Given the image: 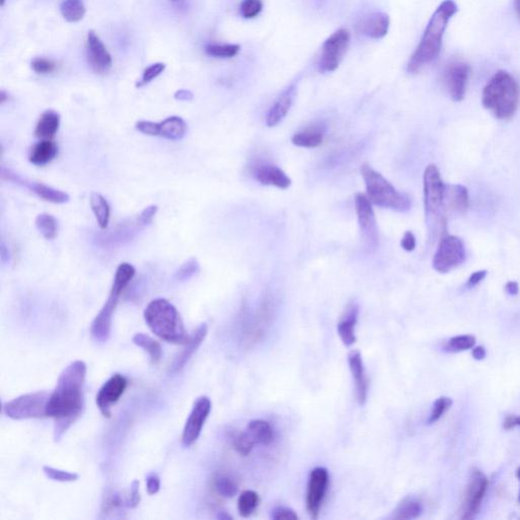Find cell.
Instances as JSON below:
<instances>
[{"instance_id": "obj_1", "label": "cell", "mask_w": 520, "mask_h": 520, "mask_svg": "<svg viewBox=\"0 0 520 520\" xmlns=\"http://www.w3.org/2000/svg\"><path fill=\"white\" fill-rule=\"evenodd\" d=\"M87 365L78 360L61 372L56 387L50 393L46 415L54 420V441L58 442L79 420L85 407Z\"/></svg>"}, {"instance_id": "obj_2", "label": "cell", "mask_w": 520, "mask_h": 520, "mask_svg": "<svg viewBox=\"0 0 520 520\" xmlns=\"http://www.w3.org/2000/svg\"><path fill=\"white\" fill-rule=\"evenodd\" d=\"M457 10V4L453 0H444L436 8L420 44L407 63V70L409 74H416L437 58L441 51L445 31Z\"/></svg>"}, {"instance_id": "obj_3", "label": "cell", "mask_w": 520, "mask_h": 520, "mask_svg": "<svg viewBox=\"0 0 520 520\" xmlns=\"http://www.w3.org/2000/svg\"><path fill=\"white\" fill-rule=\"evenodd\" d=\"M482 105L500 120H508L517 113L520 103V86L506 70L496 72L482 91Z\"/></svg>"}, {"instance_id": "obj_4", "label": "cell", "mask_w": 520, "mask_h": 520, "mask_svg": "<svg viewBox=\"0 0 520 520\" xmlns=\"http://www.w3.org/2000/svg\"><path fill=\"white\" fill-rule=\"evenodd\" d=\"M143 317L153 334L167 343L185 345L190 339L179 312L168 300L158 298L149 302Z\"/></svg>"}, {"instance_id": "obj_5", "label": "cell", "mask_w": 520, "mask_h": 520, "mask_svg": "<svg viewBox=\"0 0 520 520\" xmlns=\"http://www.w3.org/2000/svg\"><path fill=\"white\" fill-rule=\"evenodd\" d=\"M361 174L364 179L368 198L372 204L380 208L393 209L400 213L409 211L412 206L411 200L407 195L400 193L380 173L369 165L365 164L361 168Z\"/></svg>"}, {"instance_id": "obj_6", "label": "cell", "mask_w": 520, "mask_h": 520, "mask_svg": "<svg viewBox=\"0 0 520 520\" xmlns=\"http://www.w3.org/2000/svg\"><path fill=\"white\" fill-rule=\"evenodd\" d=\"M445 193L446 184L443 182L436 165H429L424 173V204L427 221L430 225L439 224L444 228Z\"/></svg>"}, {"instance_id": "obj_7", "label": "cell", "mask_w": 520, "mask_h": 520, "mask_svg": "<svg viewBox=\"0 0 520 520\" xmlns=\"http://www.w3.org/2000/svg\"><path fill=\"white\" fill-rule=\"evenodd\" d=\"M49 396L47 391L23 394L4 403L3 413L13 420L45 418Z\"/></svg>"}, {"instance_id": "obj_8", "label": "cell", "mask_w": 520, "mask_h": 520, "mask_svg": "<svg viewBox=\"0 0 520 520\" xmlns=\"http://www.w3.org/2000/svg\"><path fill=\"white\" fill-rule=\"evenodd\" d=\"M466 259L464 242L457 236L445 235L434 254L433 268L440 273H450L462 266Z\"/></svg>"}, {"instance_id": "obj_9", "label": "cell", "mask_w": 520, "mask_h": 520, "mask_svg": "<svg viewBox=\"0 0 520 520\" xmlns=\"http://www.w3.org/2000/svg\"><path fill=\"white\" fill-rule=\"evenodd\" d=\"M350 40L351 35L347 29H339L325 40L321 48L318 63L320 72L325 74L334 72L339 67L343 55L349 48Z\"/></svg>"}, {"instance_id": "obj_10", "label": "cell", "mask_w": 520, "mask_h": 520, "mask_svg": "<svg viewBox=\"0 0 520 520\" xmlns=\"http://www.w3.org/2000/svg\"><path fill=\"white\" fill-rule=\"evenodd\" d=\"M488 487L489 480L486 475L480 469H471L464 503L460 509V519L471 520L477 517Z\"/></svg>"}, {"instance_id": "obj_11", "label": "cell", "mask_w": 520, "mask_h": 520, "mask_svg": "<svg viewBox=\"0 0 520 520\" xmlns=\"http://www.w3.org/2000/svg\"><path fill=\"white\" fill-rule=\"evenodd\" d=\"M371 204L368 196L362 193H358L355 197V208L365 247L369 252H374L378 246V229Z\"/></svg>"}, {"instance_id": "obj_12", "label": "cell", "mask_w": 520, "mask_h": 520, "mask_svg": "<svg viewBox=\"0 0 520 520\" xmlns=\"http://www.w3.org/2000/svg\"><path fill=\"white\" fill-rule=\"evenodd\" d=\"M330 484L328 471L323 466L313 469L308 480L307 494H306V506L310 517L317 519L323 507L326 492Z\"/></svg>"}, {"instance_id": "obj_13", "label": "cell", "mask_w": 520, "mask_h": 520, "mask_svg": "<svg viewBox=\"0 0 520 520\" xmlns=\"http://www.w3.org/2000/svg\"><path fill=\"white\" fill-rule=\"evenodd\" d=\"M211 411V402L208 396H200L195 400L188 419L185 423L182 433V444L184 447H190L200 438Z\"/></svg>"}, {"instance_id": "obj_14", "label": "cell", "mask_w": 520, "mask_h": 520, "mask_svg": "<svg viewBox=\"0 0 520 520\" xmlns=\"http://www.w3.org/2000/svg\"><path fill=\"white\" fill-rule=\"evenodd\" d=\"M1 177L6 181L25 187L45 202L56 204H63L70 202V195L65 191L53 188L51 186L44 184V183L30 181V180L22 177L21 175L12 171V170L4 168V167H2L1 169Z\"/></svg>"}, {"instance_id": "obj_15", "label": "cell", "mask_w": 520, "mask_h": 520, "mask_svg": "<svg viewBox=\"0 0 520 520\" xmlns=\"http://www.w3.org/2000/svg\"><path fill=\"white\" fill-rule=\"evenodd\" d=\"M471 74V66L464 61H453L445 68L443 72V79H444L447 91L455 102H460L466 97V87H468Z\"/></svg>"}, {"instance_id": "obj_16", "label": "cell", "mask_w": 520, "mask_h": 520, "mask_svg": "<svg viewBox=\"0 0 520 520\" xmlns=\"http://www.w3.org/2000/svg\"><path fill=\"white\" fill-rule=\"evenodd\" d=\"M129 381L121 375L114 374L102 385L97 393L96 403L99 411L105 418H111V409L120 400L127 389Z\"/></svg>"}, {"instance_id": "obj_17", "label": "cell", "mask_w": 520, "mask_h": 520, "mask_svg": "<svg viewBox=\"0 0 520 520\" xmlns=\"http://www.w3.org/2000/svg\"><path fill=\"white\" fill-rule=\"evenodd\" d=\"M120 295L110 292L109 298L95 317L91 325L92 338L98 343H106L110 338L114 313Z\"/></svg>"}, {"instance_id": "obj_18", "label": "cell", "mask_w": 520, "mask_h": 520, "mask_svg": "<svg viewBox=\"0 0 520 520\" xmlns=\"http://www.w3.org/2000/svg\"><path fill=\"white\" fill-rule=\"evenodd\" d=\"M87 55L90 65L97 74H107L112 67V56L95 31H89Z\"/></svg>"}, {"instance_id": "obj_19", "label": "cell", "mask_w": 520, "mask_h": 520, "mask_svg": "<svg viewBox=\"0 0 520 520\" xmlns=\"http://www.w3.org/2000/svg\"><path fill=\"white\" fill-rule=\"evenodd\" d=\"M348 363H349L350 371L354 380L357 402L363 407L368 400L369 380L366 374L364 361H363L361 352L358 350L350 352L348 355Z\"/></svg>"}, {"instance_id": "obj_20", "label": "cell", "mask_w": 520, "mask_h": 520, "mask_svg": "<svg viewBox=\"0 0 520 520\" xmlns=\"http://www.w3.org/2000/svg\"><path fill=\"white\" fill-rule=\"evenodd\" d=\"M143 229V227L138 224V220L123 222L116 226L113 230L99 236L97 241L102 246L116 247V246L123 245V244L131 241L138 234V232H140Z\"/></svg>"}, {"instance_id": "obj_21", "label": "cell", "mask_w": 520, "mask_h": 520, "mask_svg": "<svg viewBox=\"0 0 520 520\" xmlns=\"http://www.w3.org/2000/svg\"><path fill=\"white\" fill-rule=\"evenodd\" d=\"M359 305L352 301L348 304L338 323V334L346 347H351L356 343V325L358 323Z\"/></svg>"}, {"instance_id": "obj_22", "label": "cell", "mask_w": 520, "mask_h": 520, "mask_svg": "<svg viewBox=\"0 0 520 520\" xmlns=\"http://www.w3.org/2000/svg\"><path fill=\"white\" fill-rule=\"evenodd\" d=\"M208 330L209 328L206 323H202V325H200L197 328H196L195 334H193V336H191L190 339H189L188 343H185L186 347L182 350V352H180L175 359H174L171 368H170V371L173 372V373L181 371L183 368L185 367V365H186L187 363L189 362V360L193 358V355H195V352L197 351L198 348H200V346H202V343H204V339H206V336H208Z\"/></svg>"}, {"instance_id": "obj_23", "label": "cell", "mask_w": 520, "mask_h": 520, "mask_svg": "<svg viewBox=\"0 0 520 520\" xmlns=\"http://www.w3.org/2000/svg\"><path fill=\"white\" fill-rule=\"evenodd\" d=\"M253 177L257 181L263 185H272L279 189L290 187L291 179L285 172L272 164L257 165L253 169Z\"/></svg>"}, {"instance_id": "obj_24", "label": "cell", "mask_w": 520, "mask_h": 520, "mask_svg": "<svg viewBox=\"0 0 520 520\" xmlns=\"http://www.w3.org/2000/svg\"><path fill=\"white\" fill-rule=\"evenodd\" d=\"M390 19L384 13H374L358 24L360 33L372 39H381L389 33Z\"/></svg>"}, {"instance_id": "obj_25", "label": "cell", "mask_w": 520, "mask_h": 520, "mask_svg": "<svg viewBox=\"0 0 520 520\" xmlns=\"http://www.w3.org/2000/svg\"><path fill=\"white\" fill-rule=\"evenodd\" d=\"M295 95H296V87H295V85H292L275 101V104L273 105L268 115H266L268 127H275L286 117V114L292 107L293 102H294Z\"/></svg>"}, {"instance_id": "obj_26", "label": "cell", "mask_w": 520, "mask_h": 520, "mask_svg": "<svg viewBox=\"0 0 520 520\" xmlns=\"http://www.w3.org/2000/svg\"><path fill=\"white\" fill-rule=\"evenodd\" d=\"M469 206V191L462 185H446L445 193V211L450 209L455 213H464Z\"/></svg>"}, {"instance_id": "obj_27", "label": "cell", "mask_w": 520, "mask_h": 520, "mask_svg": "<svg viewBox=\"0 0 520 520\" xmlns=\"http://www.w3.org/2000/svg\"><path fill=\"white\" fill-rule=\"evenodd\" d=\"M58 155V147L50 140H42L33 145L29 161L35 166L43 167L51 163Z\"/></svg>"}, {"instance_id": "obj_28", "label": "cell", "mask_w": 520, "mask_h": 520, "mask_svg": "<svg viewBox=\"0 0 520 520\" xmlns=\"http://www.w3.org/2000/svg\"><path fill=\"white\" fill-rule=\"evenodd\" d=\"M60 127V115L54 110H47L40 116L35 129V136L41 140H50L56 136Z\"/></svg>"}, {"instance_id": "obj_29", "label": "cell", "mask_w": 520, "mask_h": 520, "mask_svg": "<svg viewBox=\"0 0 520 520\" xmlns=\"http://www.w3.org/2000/svg\"><path fill=\"white\" fill-rule=\"evenodd\" d=\"M323 138L325 127L321 125H313L295 133L292 138V143L297 147L315 149L323 143Z\"/></svg>"}, {"instance_id": "obj_30", "label": "cell", "mask_w": 520, "mask_h": 520, "mask_svg": "<svg viewBox=\"0 0 520 520\" xmlns=\"http://www.w3.org/2000/svg\"><path fill=\"white\" fill-rule=\"evenodd\" d=\"M186 132V122L179 116H171L159 123V136L166 140H182Z\"/></svg>"}, {"instance_id": "obj_31", "label": "cell", "mask_w": 520, "mask_h": 520, "mask_svg": "<svg viewBox=\"0 0 520 520\" xmlns=\"http://www.w3.org/2000/svg\"><path fill=\"white\" fill-rule=\"evenodd\" d=\"M248 433L252 436L257 444L270 445L272 444L275 439V431H273L272 425L268 421L261 420V419H255L250 421L247 425Z\"/></svg>"}, {"instance_id": "obj_32", "label": "cell", "mask_w": 520, "mask_h": 520, "mask_svg": "<svg viewBox=\"0 0 520 520\" xmlns=\"http://www.w3.org/2000/svg\"><path fill=\"white\" fill-rule=\"evenodd\" d=\"M424 506L420 500L412 496L403 498L393 512L394 519H416L422 515Z\"/></svg>"}, {"instance_id": "obj_33", "label": "cell", "mask_w": 520, "mask_h": 520, "mask_svg": "<svg viewBox=\"0 0 520 520\" xmlns=\"http://www.w3.org/2000/svg\"><path fill=\"white\" fill-rule=\"evenodd\" d=\"M90 204H91L92 213H94L99 227L102 230H106L108 228V225H109L110 211H111L107 200L100 193H92L91 196H90Z\"/></svg>"}, {"instance_id": "obj_34", "label": "cell", "mask_w": 520, "mask_h": 520, "mask_svg": "<svg viewBox=\"0 0 520 520\" xmlns=\"http://www.w3.org/2000/svg\"><path fill=\"white\" fill-rule=\"evenodd\" d=\"M132 343L138 347L142 348L147 352L153 364H158L162 359L163 351L160 343L147 334L138 332L132 338Z\"/></svg>"}, {"instance_id": "obj_35", "label": "cell", "mask_w": 520, "mask_h": 520, "mask_svg": "<svg viewBox=\"0 0 520 520\" xmlns=\"http://www.w3.org/2000/svg\"><path fill=\"white\" fill-rule=\"evenodd\" d=\"M136 273V268H134L133 266L129 263V262H123V263L119 264L115 275H114L111 292L116 293V294L121 296L123 291L127 288L130 282L133 279Z\"/></svg>"}, {"instance_id": "obj_36", "label": "cell", "mask_w": 520, "mask_h": 520, "mask_svg": "<svg viewBox=\"0 0 520 520\" xmlns=\"http://www.w3.org/2000/svg\"><path fill=\"white\" fill-rule=\"evenodd\" d=\"M60 12L68 23H78L85 17L86 6L83 0H65L61 3Z\"/></svg>"}, {"instance_id": "obj_37", "label": "cell", "mask_w": 520, "mask_h": 520, "mask_svg": "<svg viewBox=\"0 0 520 520\" xmlns=\"http://www.w3.org/2000/svg\"><path fill=\"white\" fill-rule=\"evenodd\" d=\"M35 226L46 240H52L58 234V222L49 213H41L35 220Z\"/></svg>"}, {"instance_id": "obj_38", "label": "cell", "mask_w": 520, "mask_h": 520, "mask_svg": "<svg viewBox=\"0 0 520 520\" xmlns=\"http://www.w3.org/2000/svg\"><path fill=\"white\" fill-rule=\"evenodd\" d=\"M259 504V496L252 490H246L241 493L238 499V512L244 519L250 517Z\"/></svg>"}, {"instance_id": "obj_39", "label": "cell", "mask_w": 520, "mask_h": 520, "mask_svg": "<svg viewBox=\"0 0 520 520\" xmlns=\"http://www.w3.org/2000/svg\"><path fill=\"white\" fill-rule=\"evenodd\" d=\"M240 49L241 48L238 44H208L204 47L206 54L215 58H232Z\"/></svg>"}, {"instance_id": "obj_40", "label": "cell", "mask_w": 520, "mask_h": 520, "mask_svg": "<svg viewBox=\"0 0 520 520\" xmlns=\"http://www.w3.org/2000/svg\"><path fill=\"white\" fill-rule=\"evenodd\" d=\"M218 494L225 498L234 497L238 492L237 484L226 475H219L213 481Z\"/></svg>"}, {"instance_id": "obj_41", "label": "cell", "mask_w": 520, "mask_h": 520, "mask_svg": "<svg viewBox=\"0 0 520 520\" xmlns=\"http://www.w3.org/2000/svg\"><path fill=\"white\" fill-rule=\"evenodd\" d=\"M200 266L195 257H190L178 268L174 275V279L177 282H186L193 279L195 275L200 273Z\"/></svg>"}, {"instance_id": "obj_42", "label": "cell", "mask_w": 520, "mask_h": 520, "mask_svg": "<svg viewBox=\"0 0 520 520\" xmlns=\"http://www.w3.org/2000/svg\"><path fill=\"white\" fill-rule=\"evenodd\" d=\"M476 338L471 334H464V336H453L449 339L446 346V351L448 352H462L468 351L473 349L476 345Z\"/></svg>"}, {"instance_id": "obj_43", "label": "cell", "mask_w": 520, "mask_h": 520, "mask_svg": "<svg viewBox=\"0 0 520 520\" xmlns=\"http://www.w3.org/2000/svg\"><path fill=\"white\" fill-rule=\"evenodd\" d=\"M453 403V400L450 398H447V396H441V398H437L433 403V407H432V412L428 419V424H434V423L439 421L443 415L450 409Z\"/></svg>"}, {"instance_id": "obj_44", "label": "cell", "mask_w": 520, "mask_h": 520, "mask_svg": "<svg viewBox=\"0 0 520 520\" xmlns=\"http://www.w3.org/2000/svg\"><path fill=\"white\" fill-rule=\"evenodd\" d=\"M255 443L252 436L248 433L247 430L240 433L234 440L235 450L242 456L250 455L251 451L254 448Z\"/></svg>"}, {"instance_id": "obj_45", "label": "cell", "mask_w": 520, "mask_h": 520, "mask_svg": "<svg viewBox=\"0 0 520 520\" xmlns=\"http://www.w3.org/2000/svg\"><path fill=\"white\" fill-rule=\"evenodd\" d=\"M263 8L262 0H242L240 4V13L244 19H254Z\"/></svg>"}, {"instance_id": "obj_46", "label": "cell", "mask_w": 520, "mask_h": 520, "mask_svg": "<svg viewBox=\"0 0 520 520\" xmlns=\"http://www.w3.org/2000/svg\"><path fill=\"white\" fill-rule=\"evenodd\" d=\"M43 471L47 476V478L53 480V481L70 482L76 481L79 479L78 473L61 471V469L51 468V466H43Z\"/></svg>"}, {"instance_id": "obj_47", "label": "cell", "mask_w": 520, "mask_h": 520, "mask_svg": "<svg viewBox=\"0 0 520 520\" xmlns=\"http://www.w3.org/2000/svg\"><path fill=\"white\" fill-rule=\"evenodd\" d=\"M165 68H166V65L162 63H156L149 65V67L145 68L142 79L136 83V87L142 88L143 86L151 83L153 79L158 78L161 74L164 72Z\"/></svg>"}, {"instance_id": "obj_48", "label": "cell", "mask_w": 520, "mask_h": 520, "mask_svg": "<svg viewBox=\"0 0 520 520\" xmlns=\"http://www.w3.org/2000/svg\"><path fill=\"white\" fill-rule=\"evenodd\" d=\"M31 65H32L33 70L39 74H52L56 70V63L51 59L44 58V57H37L33 59Z\"/></svg>"}, {"instance_id": "obj_49", "label": "cell", "mask_w": 520, "mask_h": 520, "mask_svg": "<svg viewBox=\"0 0 520 520\" xmlns=\"http://www.w3.org/2000/svg\"><path fill=\"white\" fill-rule=\"evenodd\" d=\"M140 503V482L134 480L130 485L129 496L125 498V506L127 508H136Z\"/></svg>"}, {"instance_id": "obj_50", "label": "cell", "mask_w": 520, "mask_h": 520, "mask_svg": "<svg viewBox=\"0 0 520 520\" xmlns=\"http://www.w3.org/2000/svg\"><path fill=\"white\" fill-rule=\"evenodd\" d=\"M273 520H295L298 519V515L293 509L285 507V506H277L272 511L270 515Z\"/></svg>"}, {"instance_id": "obj_51", "label": "cell", "mask_w": 520, "mask_h": 520, "mask_svg": "<svg viewBox=\"0 0 520 520\" xmlns=\"http://www.w3.org/2000/svg\"><path fill=\"white\" fill-rule=\"evenodd\" d=\"M158 209L159 208L156 206H149L143 209L142 213H140V215L138 216V218H136L138 224H140L143 228L149 226V225L153 222L154 219H155L156 213H158Z\"/></svg>"}, {"instance_id": "obj_52", "label": "cell", "mask_w": 520, "mask_h": 520, "mask_svg": "<svg viewBox=\"0 0 520 520\" xmlns=\"http://www.w3.org/2000/svg\"><path fill=\"white\" fill-rule=\"evenodd\" d=\"M136 127L138 131L147 136H159V123L140 120L136 122Z\"/></svg>"}, {"instance_id": "obj_53", "label": "cell", "mask_w": 520, "mask_h": 520, "mask_svg": "<svg viewBox=\"0 0 520 520\" xmlns=\"http://www.w3.org/2000/svg\"><path fill=\"white\" fill-rule=\"evenodd\" d=\"M161 481L159 476L151 473L147 477V491L149 495H155L160 491Z\"/></svg>"}, {"instance_id": "obj_54", "label": "cell", "mask_w": 520, "mask_h": 520, "mask_svg": "<svg viewBox=\"0 0 520 520\" xmlns=\"http://www.w3.org/2000/svg\"><path fill=\"white\" fill-rule=\"evenodd\" d=\"M400 245H402L403 250L407 251V252H411V251L415 250L416 237L415 235L413 234V232H411V231H407V232L403 234Z\"/></svg>"}, {"instance_id": "obj_55", "label": "cell", "mask_w": 520, "mask_h": 520, "mask_svg": "<svg viewBox=\"0 0 520 520\" xmlns=\"http://www.w3.org/2000/svg\"><path fill=\"white\" fill-rule=\"evenodd\" d=\"M487 273H488L487 270H478V272L473 273V275L469 277L466 286H468L469 288H473V286L479 285L482 279L487 277Z\"/></svg>"}, {"instance_id": "obj_56", "label": "cell", "mask_w": 520, "mask_h": 520, "mask_svg": "<svg viewBox=\"0 0 520 520\" xmlns=\"http://www.w3.org/2000/svg\"><path fill=\"white\" fill-rule=\"evenodd\" d=\"M520 426V416H506L505 421H504L503 427L504 429L511 430L514 427Z\"/></svg>"}, {"instance_id": "obj_57", "label": "cell", "mask_w": 520, "mask_h": 520, "mask_svg": "<svg viewBox=\"0 0 520 520\" xmlns=\"http://www.w3.org/2000/svg\"><path fill=\"white\" fill-rule=\"evenodd\" d=\"M174 98L178 101H191L193 99V94L188 90H179L175 92Z\"/></svg>"}, {"instance_id": "obj_58", "label": "cell", "mask_w": 520, "mask_h": 520, "mask_svg": "<svg viewBox=\"0 0 520 520\" xmlns=\"http://www.w3.org/2000/svg\"><path fill=\"white\" fill-rule=\"evenodd\" d=\"M0 255H1V262L4 266H8L10 262V250L6 247L4 242H1V248H0Z\"/></svg>"}, {"instance_id": "obj_59", "label": "cell", "mask_w": 520, "mask_h": 520, "mask_svg": "<svg viewBox=\"0 0 520 520\" xmlns=\"http://www.w3.org/2000/svg\"><path fill=\"white\" fill-rule=\"evenodd\" d=\"M505 291L510 296H517L519 292V284L517 282H508L505 286Z\"/></svg>"}, {"instance_id": "obj_60", "label": "cell", "mask_w": 520, "mask_h": 520, "mask_svg": "<svg viewBox=\"0 0 520 520\" xmlns=\"http://www.w3.org/2000/svg\"><path fill=\"white\" fill-rule=\"evenodd\" d=\"M473 359L477 361H482L484 360L485 358H486L487 352L486 350H485L484 347H482V346H480V347L475 348V349L473 350Z\"/></svg>"}, {"instance_id": "obj_61", "label": "cell", "mask_w": 520, "mask_h": 520, "mask_svg": "<svg viewBox=\"0 0 520 520\" xmlns=\"http://www.w3.org/2000/svg\"><path fill=\"white\" fill-rule=\"evenodd\" d=\"M515 10H517V15L520 19V0H514Z\"/></svg>"}, {"instance_id": "obj_62", "label": "cell", "mask_w": 520, "mask_h": 520, "mask_svg": "<svg viewBox=\"0 0 520 520\" xmlns=\"http://www.w3.org/2000/svg\"><path fill=\"white\" fill-rule=\"evenodd\" d=\"M220 519H232V517H229L228 514H226V513L222 512L221 514L219 515Z\"/></svg>"}, {"instance_id": "obj_63", "label": "cell", "mask_w": 520, "mask_h": 520, "mask_svg": "<svg viewBox=\"0 0 520 520\" xmlns=\"http://www.w3.org/2000/svg\"><path fill=\"white\" fill-rule=\"evenodd\" d=\"M517 477L519 478V482H520V466H519V469H517ZM519 502L520 503V492H519Z\"/></svg>"}, {"instance_id": "obj_64", "label": "cell", "mask_w": 520, "mask_h": 520, "mask_svg": "<svg viewBox=\"0 0 520 520\" xmlns=\"http://www.w3.org/2000/svg\"><path fill=\"white\" fill-rule=\"evenodd\" d=\"M4 1H6V0H1V6H3Z\"/></svg>"}]
</instances>
